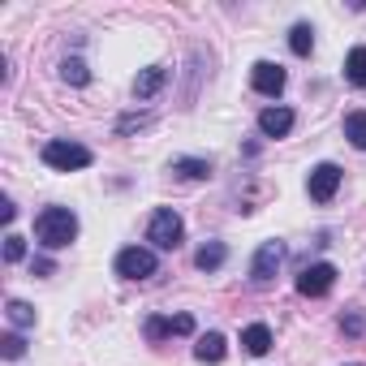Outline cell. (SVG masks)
I'll return each instance as SVG.
<instances>
[{"label":"cell","instance_id":"cell-4","mask_svg":"<svg viewBox=\"0 0 366 366\" xmlns=\"http://www.w3.org/2000/svg\"><path fill=\"white\" fill-rule=\"evenodd\" d=\"M112 267H117L121 280H151V276L159 272V259H155V250H147V246H125Z\"/></svg>","mask_w":366,"mask_h":366},{"label":"cell","instance_id":"cell-9","mask_svg":"<svg viewBox=\"0 0 366 366\" xmlns=\"http://www.w3.org/2000/svg\"><path fill=\"white\" fill-rule=\"evenodd\" d=\"M293 121H297L293 108H280V104H276V108H263V112H259V134H263V138H285V134L293 129Z\"/></svg>","mask_w":366,"mask_h":366},{"label":"cell","instance_id":"cell-3","mask_svg":"<svg viewBox=\"0 0 366 366\" xmlns=\"http://www.w3.org/2000/svg\"><path fill=\"white\" fill-rule=\"evenodd\" d=\"M147 242L155 250H177L181 242H186V220H181L172 207H155L151 224H147Z\"/></svg>","mask_w":366,"mask_h":366},{"label":"cell","instance_id":"cell-23","mask_svg":"<svg viewBox=\"0 0 366 366\" xmlns=\"http://www.w3.org/2000/svg\"><path fill=\"white\" fill-rule=\"evenodd\" d=\"M22 259H26V242L18 233H9L5 237V263H22Z\"/></svg>","mask_w":366,"mask_h":366},{"label":"cell","instance_id":"cell-18","mask_svg":"<svg viewBox=\"0 0 366 366\" xmlns=\"http://www.w3.org/2000/svg\"><path fill=\"white\" fill-rule=\"evenodd\" d=\"M61 78H65L69 86H86V82H91V69H86L82 56H65V61H61Z\"/></svg>","mask_w":366,"mask_h":366},{"label":"cell","instance_id":"cell-10","mask_svg":"<svg viewBox=\"0 0 366 366\" xmlns=\"http://www.w3.org/2000/svg\"><path fill=\"white\" fill-rule=\"evenodd\" d=\"M164 82H168V69H164V65H147V69L134 78V95H138V99H155V95L164 91Z\"/></svg>","mask_w":366,"mask_h":366},{"label":"cell","instance_id":"cell-20","mask_svg":"<svg viewBox=\"0 0 366 366\" xmlns=\"http://www.w3.org/2000/svg\"><path fill=\"white\" fill-rule=\"evenodd\" d=\"M5 315H9L14 327H31V323H35V306H26V302H18V297L5 306Z\"/></svg>","mask_w":366,"mask_h":366},{"label":"cell","instance_id":"cell-5","mask_svg":"<svg viewBox=\"0 0 366 366\" xmlns=\"http://www.w3.org/2000/svg\"><path fill=\"white\" fill-rule=\"evenodd\" d=\"M340 164H332V159H323V164H315L310 168V177H306V194L315 199V203H332L336 199V190H340Z\"/></svg>","mask_w":366,"mask_h":366},{"label":"cell","instance_id":"cell-13","mask_svg":"<svg viewBox=\"0 0 366 366\" xmlns=\"http://www.w3.org/2000/svg\"><path fill=\"white\" fill-rule=\"evenodd\" d=\"M224 353H229V340H224L220 332H207V336H199V345H194V357H199V362H224Z\"/></svg>","mask_w":366,"mask_h":366},{"label":"cell","instance_id":"cell-21","mask_svg":"<svg viewBox=\"0 0 366 366\" xmlns=\"http://www.w3.org/2000/svg\"><path fill=\"white\" fill-rule=\"evenodd\" d=\"M151 125V112H129L117 121V134H134V129H147Z\"/></svg>","mask_w":366,"mask_h":366},{"label":"cell","instance_id":"cell-14","mask_svg":"<svg viewBox=\"0 0 366 366\" xmlns=\"http://www.w3.org/2000/svg\"><path fill=\"white\" fill-rule=\"evenodd\" d=\"M345 82L366 91V44H357V48L345 56Z\"/></svg>","mask_w":366,"mask_h":366},{"label":"cell","instance_id":"cell-12","mask_svg":"<svg viewBox=\"0 0 366 366\" xmlns=\"http://www.w3.org/2000/svg\"><path fill=\"white\" fill-rule=\"evenodd\" d=\"M224 259H229V246H224V242H207V246H199L194 267H199V272H220Z\"/></svg>","mask_w":366,"mask_h":366},{"label":"cell","instance_id":"cell-17","mask_svg":"<svg viewBox=\"0 0 366 366\" xmlns=\"http://www.w3.org/2000/svg\"><path fill=\"white\" fill-rule=\"evenodd\" d=\"M289 48H293V56H310V52H315V31H310V22H297V26L289 31Z\"/></svg>","mask_w":366,"mask_h":366},{"label":"cell","instance_id":"cell-6","mask_svg":"<svg viewBox=\"0 0 366 366\" xmlns=\"http://www.w3.org/2000/svg\"><path fill=\"white\" fill-rule=\"evenodd\" d=\"M280 263H285V246L272 237V242H263L259 250H254V259H250V285H272V276L280 272Z\"/></svg>","mask_w":366,"mask_h":366},{"label":"cell","instance_id":"cell-16","mask_svg":"<svg viewBox=\"0 0 366 366\" xmlns=\"http://www.w3.org/2000/svg\"><path fill=\"white\" fill-rule=\"evenodd\" d=\"M345 138H349V147L366 151V108H353V112H345Z\"/></svg>","mask_w":366,"mask_h":366},{"label":"cell","instance_id":"cell-1","mask_svg":"<svg viewBox=\"0 0 366 366\" xmlns=\"http://www.w3.org/2000/svg\"><path fill=\"white\" fill-rule=\"evenodd\" d=\"M78 237V216L69 207H44L35 216V242L48 250H65Z\"/></svg>","mask_w":366,"mask_h":366},{"label":"cell","instance_id":"cell-8","mask_svg":"<svg viewBox=\"0 0 366 366\" xmlns=\"http://www.w3.org/2000/svg\"><path fill=\"white\" fill-rule=\"evenodd\" d=\"M285 82H289V74H285L276 61H254V69H250V86H254L259 95L276 99V95L285 91Z\"/></svg>","mask_w":366,"mask_h":366},{"label":"cell","instance_id":"cell-11","mask_svg":"<svg viewBox=\"0 0 366 366\" xmlns=\"http://www.w3.org/2000/svg\"><path fill=\"white\" fill-rule=\"evenodd\" d=\"M242 349H246L250 357H263V353L272 349V327H267V323H250V327L242 332Z\"/></svg>","mask_w":366,"mask_h":366},{"label":"cell","instance_id":"cell-19","mask_svg":"<svg viewBox=\"0 0 366 366\" xmlns=\"http://www.w3.org/2000/svg\"><path fill=\"white\" fill-rule=\"evenodd\" d=\"M142 336H147V340H164V336H177V323H172V319H164V315H151V319L142 323Z\"/></svg>","mask_w":366,"mask_h":366},{"label":"cell","instance_id":"cell-7","mask_svg":"<svg viewBox=\"0 0 366 366\" xmlns=\"http://www.w3.org/2000/svg\"><path fill=\"white\" fill-rule=\"evenodd\" d=\"M332 285H336V267L332 263H310L297 276V293L302 297H323V293H332Z\"/></svg>","mask_w":366,"mask_h":366},{"label":"cell","instance_id":"cell-24","mask_svg":"<svg viewBox=\"0 0 366 366\" xmlns=\"http://www.w3.org/2000/svg\"><path fill=\"white\" fill-rule=\"evenodd\" d=\"M340 327H345L349 336H362V327H366V323H362V315H357V310H349V315L340 319Z\"/></svg>","mask_w":366,"mask_h":366},{"label":"cell","instance_id":"cell-15","mask_svg":"<svg viewBox=\"0 0 366 366\" xmlns=\"http://www.w3.org/2000/svg\"><path fill=\"white\" fill-rule=\"evenodd\" d=\"M172 172H177V177H186V181H207V177H212V159L181 155V159H172Z\"/></svg>","mask_w":366,"mask_h":366},{"label":"cell","instance_id":"cell-2","mask_svg":"<svg viewBox=\"0 0 366 366\" xmlns=\"http://www.w3.org/2000/svg\"><path fill=\"white\" fill-rule=\"evenodd\" d=\"M44 164L56 168V172H78V168H91L95 155H91V147H82V142L52 138V142H44Z\"/></svg>","mask_w":366,"mask_h":366},{"label":"cell","instance_id":"cell-22","mask_svg":"<svg viewBox=\"0 0 366 366\" xmlns=\"http://www.w3.org/2000/svg\"><path fill=\"white\" fill-rule=\"evenodd\" d=\"M0 353H5V357H9V362H18V357H22V353H26V340H22V336H18V332H9V336H5V340H0Z\"/></svg>","mask_w":366,"mask_h":366}]
</instances>
